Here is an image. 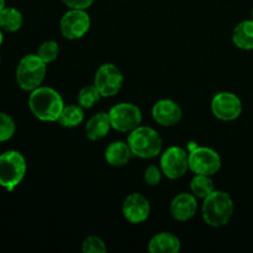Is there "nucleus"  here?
I'll list each match as a JSON object with an SVG mask.
<instances>
[{
	"instance_id": "f257e3e1",
	"label": "nucleus",
	"mask_w": 253,
	"mask_h": 253,
	"mask_svg": "<svg viewBox=\"0 0 253 253\" xmlns=\"http://www.w3.org/2000/svg\"><path fill=\"white\" fill-rule=\"evenodd\" d=\"M29 108L32 115L44 123H56L64 108L61 94L51 86H39L29 96Z\"/></svg>"
},
{
	"instance_id": "f03ea898",
	"label": "nucleus",
	"mask_w": 253,
	"mask_h": 253,
	"mask_svg": "<svg viewBox=\"0 0 253 253\" xmlns=\"http://www.w3.org/2000/svg\"><path fill=\"white\" fill-rule=\"evenodd\" d=\"M235 204L231 195L224 190L215 189L203 202L202 216L205 224L210 227L226 226L232 219Z\"/></svg>"
},
{
	"instance_id": "7ed1b4c3",
	"label": "nucleus",
	"mask_w": 253,
	"mask_h": 253,
	"mask_svg": "<svg viewBox=\"0 0 253 253\" xmlns=\"http://www.w3.org/2000/svg\"><path fill=\"white\" fill-rule=\"evenodd\" d=\"M127 143L133 156L142 160L156 158L162 153L163 141L160 133L150 126H138L128 132Z\"/></svg>"
},
{
	"instance_id": "20e7f679",
	"label": "nucleus",
	"mask_w": 253,
	"mask_h": 253,
	"mask_svg": "<svg viewBox=\"0 0 253 253\" xmlns=\"http://www.w3.org/2000/svg\"><path fill=\"white\" fill-rule=\"evenodd\" d=\"M47 73V63L36 54H26L16 68V82L22 90L32 91L42 85Z\"/></svg>"
},
{
	"instance_id": "39448f33",
	"label": "nucleus",
	"mask_w": 253,
	"mask_h": 253,
	"mask_svg": "<svg viewBox=\"0 0 253 253\" xmlns=\"http://www.w3.org/2000/svg\"><path fill=\"white\" fill-rule=\"evenodd\" d=\"M26 160L19 151L10 150L0 155V187L11 192L25 178Z\"/></svg>"
},
{
	"instance_id": "423d86ee",
	"label": "nucleus",
	"mask_w": 253,
	"mask_h": 253,
	"mask_svg": "<svg viewBox=\"0 0 253 253\" xmlns=\"http://www.w3.org/2000/svg\"><path fill=\"white\" fill-rule=\"evenodd\" d=\"M188 152H189V169L195 174L214 175L221 168V157L212 148L193 143V146H188Z\"/></svg>"
},
{
	"instance_id": "0eeeda50",
	"label": "nucleus",
	"mask_w": 253,
	"mask_h": 253,
	"mask_svg": "<svg viewBox=\"0 0 253 253\" xmlns=\"http://www.w3.org/2000/svg\"><path fill=\"white\" fill-rule=\"evenodd\" d=\"M160 167L168 179H179L189 169V152L179 146H170L161 153Z\"/></svg>"
},
{
	"instance_id": "6e6552de",
	"label": "nucleus",
	"mask_w": 253,
	"mask_h": 253,
	"mask_svg": "<svg viewBox=\"0 0 253 253\" xmlns=\"http://www.w3.org/2000/svg\"><path fill=\"white\" fill-rule=\"evenodd\" d=\"M111 127L119 132H131L142 123V111L131 103H119L109 110Z\"/></svg>"
},
{
	"instance_id": "1a4fd4ad",
	"label": "nucleus",
	"mask_w": 253,
	"mask_h": 253,
	"mask_svg": "<svg viewBox=\"0 0 253 253\" xmlns=\"http://www.w3.org/2000/svg\"><path fill=\"white\" fill-rule=\"evenodd\" d=\"M94 85L103 98H111L120 93L124 85V74L114 63H104L94 76Z\"/></svg>"
},
{
	"instance_id": "9d476101",
	"label": "nucleus",
	"mask_w": 253,
	"mask_h": 253,
	"mask_svg": "<svg viewBox=\"0 0 253 253\" xmlns=\"http://www.w3.org/2000/svg\"><path fill=\"white\" fill-rule=\"evenodd\" d=\"M90 16L86 10L69 9L59 22V30L64 39L79 40L90 29Z\"/></svg>"
},
{
	"instance_id": "9b49d317",
	"label": "nucleus",
	"mask_w": 253,
	"mask_h": 253,
	"mask_svg": "<svg viewBox=\"0 0 253 253\" xmlns=\"http://www.w3.org/2000/svg\"><path fill=\"white\" fill-rule=\"evenodd\" d=\"M211 113L221 121H234L242 114V101L231 91H219L211 99Z\"/></svg>"
},
{
	"instance_id": "f8f14e48",
	"label": "nucleus",
	"mask_w": 253,
	"mask_h": 253,
	"mask_svg": "<svg viewBox=\"0 0 253 253\" xmlns=\"http://www.w3.org/2000/svg\"><path fill=\"white\" fill-rule=\"evenodd\" d=\"M121 211L130 224H142L150 217L151 204L143 194L132 193L125 198Z\"/></svg>"
},
{
	"instance_id": "ddd939ff",
	"label": "nucleus",
	"mask_w": 253,
	"mask_h": 253,
	"mask_svg": "<svg viewBox=\"0 0 253 253\" xmlns=\"http://www.w3.org/2000/svg\"><path fill=\"white\" fill-rule=\"evenodd\" d=\"M152 118L158 125L172 127L183 118V110L177 101L172 99H161L152 106Z\"/></svg>"
},
{
	"instance_id": "4468645a",
	"label": "nucleus",
	"mask_w": 253,
	"mask_h": 253,
	"mask_svg": "<svg viewBox=\"0 0 253 253\" xmlns=\"http://www.w3.org/2000/svg\"><path fill=\"white\" fill-rule=\"evenodd\" d=\"M170 215L177 221H188L198 211V198L193 193H180L175 195L169 205Z\"/></svg>"
},
{
	"instance_id": "2eb2a0df",
	"label": "nucleus",
	"mask_w": 253,
	"mask_h": 253,
	"mask_svg": "<svg viewBox=\"0 0 253 253\" xmlns=\"http://www.w3.org/2000/svg\"><path fill=\"white\" fill-rule=\"evenodd\" d=\"M132 152L128 146L127 141H114L110 145L106 147L105 152H104V157L108 165L111 167H124L130 162L131 157H132Z\"/></svg>"
},
{
	"instance_id": "dca6fc26",
	"label": "nucleus",
	"mask_w": 253,
	"mask_h": 253,
	"mask_svg": "<svg viewBox=\"0 0 253 253\" xmlns=\"http://www.w3.org/2000/svg\"><path fill=\"white\" fill-rule=\"evenodd\" d=\"M180 249V240L172 232L156 234L148 242V251L151 253H178Z\"/></svg>"
},
{
	"instance_id": "f3484780",
	"label": "nucleus",
	"mask_w": 253,
	"mask_h": 253,
	"mask_svg": "<svg viewBox=\"0 0 253 253\" xmlns=\"http://www.w3.org/2000/svg\"><path fill=\"white\" fill-rule=\"evenodd\" d=\"M111 128L113 127H111L109 113L104 111L96 113L85 124L86 138L90 141H99L105 137Z\"/></svg>"
},
{
	"instance_id": "a211bd4d",
	"label": "nucleus",
	"mask_w": 253,
	"mask_h": 253,
	"mask_svg": "<svg viewBox=\"0 0 253 253\" xmlns=\"http://www.w3.org/2000/svg\"><path fill=\"white\" fill-rule=\"evenodd\" d=\"M232 42L235 46L245 51L253 49V19L244 20L232 31Z\"/></svg>"
},
{
	"instance_id": "6ab92c4d",
	"label": "nucleus",
	"mask_w": 253,
	"mask_h": 253,
	"mask_svg": "<svg viewBox=\"0 0 253 253\" xmlns=\"http://www.w3.org/2000/svg\"><path fill=\"white\" fill-rule=\"evenodd\" d=\"M84 121V109L81 105L71 104L64 105L61 116L58 119V124L62 127L74 128L81 125Z\"/></svg>"
},
{
	"instance_id": "aec40b11",
	"label": "nucleus",
	"mask_w": 253,
	"mask_h": 253,
	"mask_svg": "<svg viewBox=\"0 0 253 253\" xmlns=\"http://www.w3.org/2000/svg\"><path fill=\"white\" fill-rule=\"evenodd\" d=\"M24 17L15 7H6L0 11V29L7 32H15L21 29Z\"/></svg>"
},
{
	"instance_id": "412c9836",
	"label": "nucleus",
	"mask_w": 253,
	"mask_h": 253,
	"mask_svg": "<svg viewBox=\"0 0 253 253\" xmlns=\"http://www.w3.org/2000/svg\"><path fill=\"white\" fill-rule=\"evenodd\" d=\"M190 190L198 199L204 200L208 195H210L215 190V184L214 180L211 179V175L195 174L190 182Z\"/></svg>"
},
{
	"instance_id": "4be33fe9",
	"label": "nucleus",
	"mask_w": 253,
	"mask_h": 253,
	"mask_svg": "<svg viewBox=\"0 0 253 253\" xmlns=\"http://www.w3.org/2000/svg\"><path fill=\"white\" fill-rule=\"evenodd\" d=\"M103 98L100 94V91L98 90L95 85H85L79 90L78 96V104L83 109H91L96 103L100 101V99Z\"/></svg>"
},
{
	"instance_id": "5701e85b",
	"label": "nucleus",
	"mask_w": 253,
	"mask_h": 253,
	"mask_svg": "<svg viewBox=\"0 0 253 253\" xmlns=\"http://www.w3.org/2000/svg\"><path fill=\"white\" fill-rule=\"evenodd\" d=\"M59 54V44L58 42L53 40H48L41 43V46L37 49V56L44 62V63H52L57 59Z\"/></svg>"
},
{
	"instance_id": "b1692460",
	"label": "nucleus",
	"mask_w": 253,
	"mask_h": 253,
	"mask_svg": "<svg viewBox=\"0 0 253 253\" xmlns=\"http://www.w3.org/2000/svg\"><path fill=\"white\" fill-rule=\"evenodd\" d=\"M16 131L14 119L7 114L0 111V142L9 141Z\"/></svg>"
},
{
	"instance_id": "393cba45",
	"label": "nucleus",
	"mask_w": 253,
	"mask_h": 253,
	"mask_svg": "<svg viewBox=\"0 0 253 253\" xmlns=\"http://www.w3.org/2000/svg\"><path fill=\"white\" fill-rule=\"evenodd\" d=\"M82 251L84 253H105L106 245L100 237L91 235L84 239L82 244Z\"/></svg>"
},
{
	"instance_id": "a878e982",
	"label": "nucleus",
	"mask_w": 253,
	"mask_h": 253,
	"mask_svg": "<svg viewBox=\"0 0 253 253\" xmlns=\"http://www.w3.org/2000/svg\"><path fill=\"white\" fill-rule=\"evenodd\" d=\"M163 172L161 167H157L156 165H150L145 169V174H143V182L148 187H157L162 180Z\"/></svg>"
},
{
	"instance_id": "bb28decb",
	"label": "nucleus",
	"mask_w": 253,
	"mask_h": 253,
	"mask_svg": "<svg viewBox=\"0 0 253 253\" xmlns=\"http://www.w3.org/2000/svg\"><path fill=\"white\" fill-rule=\"evenodd\" d=\"M62 2L68 6V9L86 10L93 5L94 0H62Z\"/></svg>"
},
{
	"instance_id": "cd10ccee",
	"label": "nucleus",
	"mask_w": 253,
	"mask_h": 253,
	"mask_svg": "<svg viewBox=\"0 0 253 253\" xmlns=\"http://www.w3.org/2000/svg\"><path fill=\"white\" fill-rule=\"evenodd\" d=\"M5 7V0H0V11Z\"/></svg>"
},
{
	"instance_id": "c85d7f7f",
	"label": "nucleus",
	"mask_w": 253,
	"mask_h": 253,
	"mask_svg": "<svg viewBox=\"0 0 253 253\" xmlns=\"http://www.w3.org/2000/svg\"><path fill=\"white\" fill-rule=\"evenodd\" d=\"M2 41H4V36H2V32H1V30H0V46H1Z\"/></svg>"
},
{
	"instance_id": "c756f323",
	"label": "nucleus",
	"mask_w": 253,
	"mask_h": 253,
	"mask_svg": "<svg viewBox=\"0 0 253 253\" xmlns=\"http://www.w3.org/2000/svg\"><path fill=\"white\" fill-rule=\"evenodd\" d=\"M252 19H253V9H252Z\"/></svg>"
}]
</instances>
